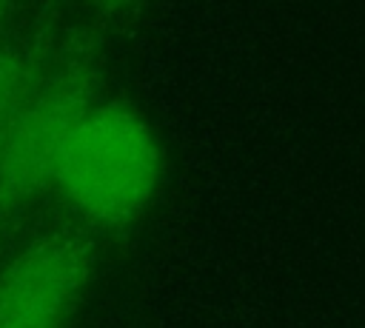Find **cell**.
<instances>
[{"label": "cell", "mask_w": 365, "mask_h": 328, "mask_svg": "<svg viewBox=\"0 0 365 328\" xmlns=\"http://www.w3.org/2000/svg\"><path fill=\"white\" fill-rule=\"evenodd\" d=\"M97 68L88 60L60 66L34 80L0 134V205L23 203L51 185L57 154L77 120L100 100Z\"/></svg>", "instance_id": "cell-2"}, {"label": "cell", "mask_w": 365, "mask_h": 328, "mask_svg": "<svg viewBox=\"0 0 365 328\" xmlns=\"http://www.w3.org/2000/svg\"><path fill=\"white\" fill-rule=\"evenodd\" d=\"M31 74L29 68L11 57V54H0V134L6 128V123L11 120L14 108L20 106V100L26 97V91L31 88Z\"/></svg>", "instance_id": "cell-4"}, {"label": "cell", "mask_w": 365, "mask_h": 328, "mask_svg": "<svg viewBox=\"0 0 365 328\" xmlns=\"http://www.w3.org/2000/svg\"><path fill=\"white\" fill-rule=\"evenodd\" d=\"M94 268L91 234L63 228L37 237L0 271V328H68Z\"/></svg>", "instance_id": "cell-3"}, {"label": "cell", "mask_w": 365, "mask_h": 328, "mask_svg": "<svg viewBox=\"0 0 365 328\" xmlns=\"http://www.w3.org/2000/svg\"><path fill=\"white\" fill-rule=\"evenodd\" d=\"M0 11H3V9H0Z\"/></svg>", "instance_id": "cell-5"}, {"label": "cell", "mask_w": 365, "mask_h": 328, "mask_svg": "<svg viewBox=\"0 0 365 328\" xmlns=\"http://www.w3.org/2000/svg\"><path fill=\"white\" fill-rule=\"evenodd\" d=\"M163 183V145L128 100H97L68 131L51 185L91 228L125 231L143 220Z\"/></svg>", "instance_id": "cell-1"}]
</instances>
